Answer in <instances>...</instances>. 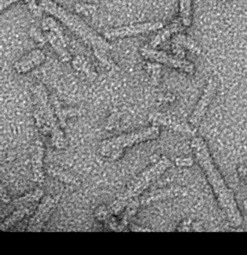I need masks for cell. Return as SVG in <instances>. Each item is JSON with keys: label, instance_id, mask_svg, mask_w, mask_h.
I'll return each instance as SVG.
<instances>
[{"label": "cell", "instance_id": "cell-13", "mask_svg": "<svg viewBox=\"0 0 247 255\" xmlns=\"http://www.w3.org/2000/svg\"><path fill=\"white\" fill-rule=\"evenodd\" d=\"M76 11L80 14L84 16H91L96 11L95 5L89 4L77 3L75 7Z\"/></svg>", "mask_w": 247, "mask_h": 255}, {"label": "cell", "instance_id": "cell-15", "mask_svg": "<svg viewBox=\"0 0 247 255\" xmlns=\"http://www.w3.org/2000/svg\"><path fill=\"white\" fill-rule=\"evenodd\" d=\"M19 1L20 0H0V9H1V11H3L4 10L6 9L8 7L11 6L15 2H19Z\"/></svg>", "mask_w": 247, "mask_h": 255}, {"label": "cell", "instance_id": "cell-17", "mask_svg": "<svg viewBox=\"0 0 247 255\" xmlns=\"http://www.w3.org/2000/svg\"><path fill=\"white\" fill-rule=\"evenodd\" d=\"M222 2H227V1H229V0H221Z\"/></svg>", "mask_w": 247, "mask_h": 255}, {"label": "cell", "instance_id": "cell-10", "mask_svg": "<svg viewBox=\"0 0 247 255\" xmlns=\"http://www.w3.org/2000/svg\"><path fill=\"white\" fill-rule=\"evenodd\" d=\"M71 62H72V65L74 69L77 70V71L84 73V74L90 76L95 74L93 67L88 62L87 58L84 56H77V57L72 59Z\"/></svg>", "mask_w": 247, "mask_h": 255}, {"label": "cell", "instance_id": "cell-8", "mask_svg": "<svg viewBox=\"0 0 247 255\" xmlns=\"http://www.w3.org/2000/svg\"><path fill=\"white\" fill-rule=\"evenodd\" d=\"M180 29L179 25L178 23H172L166 27L162 28V30L159 32L157 35L155 37L154 39L150 43V47L156 48L158 46L160 45L162 43L166 41L172 34L176 32Z\"/></svg>", "mask_w": 247, "mask_h": 255}, {"label": "cell", "instance_id": "cell-9", "mask_svg": "<svg viewBox=\"0 0 247 255\" xmlns=\"http://www.w3.org/2000/svg\"><path fill=\"white\" fill-rule=\"evenodd\" d=\"M41 29L44 32H53V33L58 35L61 39L66 41L62 26H60L59 22L53 16L43 19L42 22H41Z\"/></svg>", "mask_w": 247, "mask_h": 255}, {"label": "cell", "instance_id": "cell-3", "mask_svg": "<svg viewBox=\"0 0 247 255\" xmlns=\"http://www.w3.org/2000/svg\"><path fill=\"white\" fill-rule=\"evenodd\" d=\"M164 27V23L160 21L145 22L136 23L122 27L108 29L104 32L103 36L106 39L113 40L117 38L136 36L141 34L148 33L156 30H160Z\"/></svg>", "mask_w": 247, "mask_h": 255}, {"label": "cell", "instance_id": "cell-11", "mask_svg": "<svg viewBox=\"0 0 247 255\" xmlns=\"http://www.w3.org/2000/svg\"><path fill=\"white\" fill-rule=\"evenodd\" d=\"M179 12L184 26L191 25V0H179Z\"/></svg>", "mask_w": 247, "mask_h": 255}, {"label": "cell", "instance_id": "cell-4", "mask_svg": "<svg viewBox=\"0 0 247 255\" xmlns=\"http://www.w3.org/2000/svg\"><path fill=\"white\" fill-rule=\"evenodd\" d=\"M141 53L145 59L150 61H154L158 63L175 68V69L181 70L187 73L193 72L194 66L193 64L187 61L181 60L177 59L170 55L167 54L165 52L156 50L150 46H145L141 49Z\"/></svg>", "mask_w": 247, "mask_h": 255}, {"label": "cell", "instance_id": "cell-16", "mask_svg": "<svg viewBox=\"0 0 247 255\" xmlns=\"http://www.w3.org/2000/svg\"><path fill=\"white\" fill-rule=\"evenodd\" d=\"M241 178L247 184V167L244 165H241L238 169Z\"/></svg>", "mask_w": 247, "mask_h": 255}, {"label": "cell", "instance_id": "cell-6", "mask_svg": "<svg viewBox=\"0 0 247 255\" xmlns=\"http://www.w3.org/2000/svg\"><path fill=\"white\" fill-rule=\"evenodd\" d=\"M47 36V41L53 47L59 59L64 62H69L72 60L71 54L67 48L66 41L61 39L58 35L52 32H44Z\"/></svg>", "mask_w": 247, "mask_h": 255}, {"label": "cell", "instance_id": "cell-12", "mask_svg": "<svg viewBox=\"0 0 247 255\" xmlns=\"http://www.w3.org/2000/svg\"><path fill=\"white\" fill-rule=\"evenodd\" d=\"M30 37L33 40L34 42L38 46V47H44L47 41V36H46L45 32L43 29H39L38 27L32 26L30 29Z\"/></svg>", "mask_w": 247, "mask_h": 255}, {"label": "cell", "instance_id": "cell-14", "mask_svg": "<svg viewBox=\"0 0 247 255\" xmlns=\"http://www.w3.org/2000/svg\"><path fill=\"white\" fill-rule=\"evenodd\" d=\"M26 6L32 14L36 17H41L42 15V11H44L41 5H38L35 0H25Z\"/></svg>", "mask_w": 247, "mask_h": 255}, {"label": "cell", "instance_id": "cell-2", "mask_svg": "<svg viewBox=\"0 0 247 255\" xmlns=\"http://www.w3.org/2000/svg\"><path fill=\"white\" fill-rule=\"evenodd\" d=\"M41 5L44 11L62 22L70 30L88 44L101 63L110 68L115 67L114 62L107 55L111 47L105 37H102L95 32L78 15L71 14L52 0H42Z\"/></svg>", "mask_w": 247, "mask_h": 255}, {"label": "cell", "instance_id": "cell-7", "mask_svg": "<svg viewBox=\"0 0 247 255\" xmlns=\"http://www.w3.org/2000/svg\"><path fill=\"white\" fill-rule=\"evenodd\" d=\"M216 84L213 80H210L204 90L203 94L199 100V103L196 105V109L193 111V116H196V122L199 120L201 117V115L205 114V110L208 108V105L211 103V99L214 96V92H215ZM192 116V117H193ZM201 119V118H200Z\"/></svg>", "mask_w": 247, "mask_h": 255}, {"label": "cell", "instance_id": "cell-5", "mask_svg": "<svg viewBox=\"0 0 247 255\" xmlns=\"http://www.w3.org/2000/svg\"><path fill=\"white\" fill-rule=\"evenodd\" d=\"M46 60V55L41 49L29 52L14 65V69L19 74H26L42 65Z\"/></svg>", "mask_w": 247, "mask_h": 255}, {"label": "cell", "instance_id": "cell-1", "mask_svg": "<svg viewBox=\"0 0 247 255\" xmlns=\"http://www.w3.org/2000/svg\"><path fill=\"white\" fill-rule=\"evenodd\" d=\"M192 149L199 167L203 170L207 180L211 185L220 208L225 213L231 223L235 226H239L241 216L233 193L216 167L207 144L201 137H197L192 141Z\"/></svg>", "mask_w": 247, "mask_h": 255}]
</instances>
